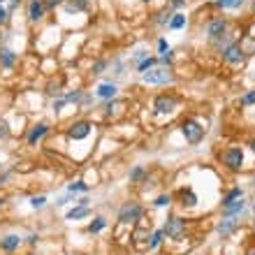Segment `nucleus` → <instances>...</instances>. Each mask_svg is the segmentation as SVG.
<instances>
[{
  "label": "nucleus",
  "mask_w": 255,
  "mask_h": 255,
  "mask_svg": "<svg viewBox=\"0 0 255 255\" xmlns=\"http://www.w3.org/2000/svg\"><path fill=\"white\" fill-rule=\"evenodd\" d=\"M84 93H86V91H79V88H74V91H67V93H63V98H65L67 100V105H79L81 102V98H84Z\"/></svg>",
  "instance_id": "obj_32"
},
{
  "label": "nucleus",
  "mask_w": 255,
  "mask_h": 255,
  "mask_svg": "<svg viewBox=\"0 0 255 255\" xmlns=\"http://www.w3.org/2000/svg\"><path fill=\"white\" fill-rule=\"evenodd\" d=\"M249 255H255V251H253V253H249Z\"/></svg>",
  "instance_id": "obj_51"
},
{
  "label": "nucleus",
  "mask_w": 255,
  "mask_h": 255,
  "mask_svg": "<svg viewBox=\"0 0 255 255\" xmlns=\"http://www.w3.org/2000/svg\"><path fill=\"white\" fill-rule=\"evenodd\" d=\"M5 2H7V0H0V5H5Z\"/></svg>",
  "instance_id": "obj_50"
},
{
  "label": "nucleus",
  "mask_w": 255,
  "mask_h": 255,
  "mask_svg": "<svg viewBox=\"0 0 255 255\" xmlns=\"http://www.w3.org/2000/svg\"><path fill=\"white\" fill-rule=\"evenodd\" d=\"M141 218H144V207H141L139 202L128 200V202H123V207L119 209V223H123V225L139 223Z\"/></svg>",
  "instance_id": "obj_4"
},
{
  "label": "nucleus",
  "mask_w": 255,
  "mask_h": 255,
  "mask_svg": "<svg viewBox=\"0 0 255 255\" xmlns=\"http://www.w3.org/2000/svg\"><path fill=\"white\" fill-rule=\"evenodd\" d=\"M181 134H183V139L188 141L190 146H197V144H202L204 137H207V128L202 126L197 119L188 116V119H183L181 121Z\"/></svg>",
  "instance_id": "obj_3"
},
{
  "label": "nucleus",
  "mask_w": 255,
  "mask_h": 255,
  "mask_svg": "<svg viewBox=\"0 0 255 255\" xmlns=\"http://www.w3.org/2000/svg\"><path fill=\"white\" fill-rule=\"evenodd\" d=\"M88 216H91L88 207H72L65 214V221H81V218H88Z\"/></svg>",
  "instance_id": "obj_26"
},
{
  "label": "nucleus",
  "mask_w": 255,
  "mask_h": 255,
  "mask_svg": "<svg viewBox=\"0 0 255 255\" xmlns=\"http://www.w3.org/2000/svg\"><path fill=\"white\" fill-rule=\"evenodd\" d=\"M19 7H21V0H7V12H9V16H12Z\"/></svg>",
  "instance_id": "obj_44"
},
{
  "label": "nucleus",
  "mask_w": 255,
  "mask_h": 255,
  "mask_svg": "<svg viewBox=\"0 0 255 255\" xmlns=\"http://www.w3.org/2000/svg\"><path fill=\"white\" fill-rule=\"evenodd\" d=\"M88 190H91V186H88L84 179H77V181H72V183H67V193H72V195H88Z\"/></svg>",
  "instance_id": "obj_22"
},
{
  "label": "nucleus",
  "mask_w": 255,
  "mask_h": 255,
  "mask_svg": "<svg viewBox=\"0 0 255 255\" xmlns=\"http://www.w3.org/2000/svg\"><path fill=\"white\" fill-rule=\"evenodd\" d=\"M91 7V0H65L63 2V9L67 14H79V12H86Z\"/></svg>",
  "instance_id": "obj_17"
},
{
  "label": "nucleus",
  "mask_w": 255,
  "mask_h": 255,
  "mask_svg": "<svg viewBox=\"0 0 255 255\" xmlns=\"http://www.w3.org/2000/svg\"><path fill=\"white\" fill-rule=\"evenodd\" d=\"M155 65H158V56H148V58H144L141 63H137V65H134V72L144 74V72H148V70H153Z\"/></svg>",
  "instance_id": "obj_27"
},
{
  "label": "nucleus",
  "mask_w": 255,
  "mask_h": 255,
  "mask_svg": "<svg viewBox=\"0 0 255 255\" xmlns=\"http://www.w3.org/2000/svg\"><path fill=\"white\" fill-rule=\"evenodd\" d=\"M221 58H223V63L230 67L244 65V61H246V49L242 47V42H235V44H230L228 49H223Z\"/></svg>",
  "instance_id": "obj_9"
},
{
  "label": "nucleus",
  "mask_w": 255,
  "mask_h": 255,
  "mask_svg": "<svg viewBox=\"0 0 255 255\" xmlns=\"http://www.w3.org/2000/svg\"><path fill=\"white\" fill-rule=\"evenodd\" d=\"M197 193H195L193 188H183L181 193H179V204H181L183 209H193V207H197Z\"/></svg>",
  "instance_id": "obj_18"
},
{
  "label": "nucleus",
  "mask_w": 255,
  "mask_h": 255,
  "mask_svg": "<svg viewBox=\"0 0 255 255\" xmlns=\"http://www.w3.org/2000/svg\"><path fill=\"white\" fill-rule=\"evenodd\" d=\"M44 16H47L44 2H42V0H30V2H28V21H30V23H40Z\"/></svg>",
  "instance_id": "obj_14"
},
{
  "label": "nucleus",
  "mask_w": 255,
  "mask_h": 255,
  "mask_svg": "<svg viewBox=\"0 0 255 255\" xmlns=\"http://www.w3.org/2000/svg\"><path fill=\"white\" fill-rule=\"evenodd\" d=\"M179 109V98L174 93H160L153 98V114L169 116Z\"/></svg>",
  "instance_id": "obj_5"
},
{
  "label": "nucleus",
  "mask_w": 255,
  "mask_h": 255,
  "mask_svg": "<svg viewBox=\"0 0 255 255\" xmlns=\"http://www.w3.org/2000/svg\"><path fill=\"white\" fill-rule=\"evenodd\" d=\"M0 169H2V162H0Z\"/></svg>",
  "instance_id": "obj_52"
},
{
  "label": "nucleus",
  "mask_w": 255,
  "mask_h": 255,
  "mask_svg": "<svg viewBox=\"0 0 255 255\" xmlns=\"http://www.w3.org/2000/svg\"><path fill=\"white\" fill-rule=\"evenodd\" d=\"M88 204H91L88 195H81V197H77V202H74V207H88Z\"/></svg>",
  "instance_id": "obj_46"
},
{
  "label": "nucleus",
  "mask_w": 255,
  "mask_h": 255,
  "mask_svg": "<svg viewBox=\"0 0 255 255\" xmlns=\"http://www.w3.org/2000/svg\"><path fill=\"white\" fill-rule=\"evenodd\" d=\"M230 30V21L225 19V16H211V19L207 21V26H204V35H207L209 44L214 40H218L221 35H225Z\"/></svg>",
  "instance_id": "obj_7"
},
{
  "label": "nucleus",
  "mask_w": 255,
  "mask_h": 255,
  "mask_svg": "<svg viewBox=\"0 0 255 255\" xmlns=\"http://www.w3.org/2000/svg\"><path fill=\"white\" fill-rule=\"evenodd\" d=\"M105 228H107V218H105V216H95L93 221L88 223L86 232H88V235H100Z\"/></svg>",
  "instance_id": "obj_24"
},
{
  "label": "nucleus",
  "mask_w": 255,
  "mask_h": 255,
  "mask_svg": "<svg viewBox=\"0 0 255 255\" xmlns=\"http://www.w3.org/2000/svg\"><path fill=\"white\" fill-rule=\"evenodd\" d=\"M93 95L98 98V100H102V102L116 100V98H119V84H116V81H112V79L100 81V84L95 86Z\"/></svg>",
  "instance_id": "obj_10"
},
{
  "label": "nucleus",
  "mask_w": 255,
  "mask_h": 255,
  "mask_svg": "<svg viewBox=\"0 0 255 255\" xmlns=\"http://www.w3.org/2000/svg\"><path fill=\"white\" fill-rule=\"evenodd\" d=\"M42 2H44V9H47V12H56V7H63L65 0H42Z\"/></svg>",
  "instance_id": "obj_39"
},
{
  "label": "nucleus",
  "mask_w": 255,
  "mask_h": 255,
  "mask_svg": "<svg viewBox=\"0 0 255 255\" xmlns=\"http://www.w3.org/2000/svg\"><path fill=\"white\" fill-rule=\"evenodd\" d=\"M249 146H251V151H253V153H255V139H251V144H249Z\"/></svg>",
  "instance_id": "obj_48"
},
{
  "label": "nucleus",
  "mask_w": 255,
  "mask_h": 255,
  "mask_svg": "<svg viewBox=\"0 0 255 255\" xmlns=\"http://www.w3.org/2000/svg\"><path fill=\"white\" fill-rule=\"evenodd\" d=\"M188 26V16L183 12H174L172 14V19H169V30H181V28Z\"/></svg>",
  "instance_id": "obj_23"
},
{
  "label": "nucleus",
  "mask_w": 255,
  "mask_h": 255,
  "mask_svg": "<svg viewBox=\"0 0 255 255\" xmlns=\"http://www.w3.org/2000/svg\"><path fill=\"white\" fill-rule=\"evenodd\" d=\"M218 160H221V165L225 169H230V172H242L244 162H246V151H244V146H228L221 151Z\"/></svg>",
  "instance_id": "obj_1"
},
{
  "label": "nucleus",
  "mask_w": 255,
  "mask_h": 255,
  "mask_svg": "<svg viewBox=\"0 0 255 255\" xmlns=\"http://www.w3.org/2000/svg\"><path fill=\"white\" fill-rule=\"evenodd\" d=\"M109 70V58H95L93 65H91V74L93 77H100V74H105Z\"/></svg>",
  "instance_id": "obj_28"
},
{
  "label": "nucleus",
  "mask_w": 255,
  "mask_h": 255,
  "mask_svg": "<svg viewBox=\"0 0 255 255\" xmlns=\"http://www.w3.org/2000/svg\"><path fill=\"white\" fill-rule=\"evenodd\" d=\"M16 58L19 56L14 54L9 47H0V67H5V70H12L16 65Z\"/></svg>",
  "instance_id": "obj_19"
},
{
  "label": "nucleus",
  "mask_w": 255,
  "mask_h": 255,
  "mask_svg": "<svg viewBox=\"0 0 255 255\" xmlns=\"http://www.w3.org/2000/svg\"><path fill=\"white\" fill-rule=\"evenodd\" d=\"M165 242V232L162 230H153V235H151V242H148V251H158Z\"/></svg>",
  "instance_id": "obj_31"
},
{
  "label": "nucleus",
  "mask_w": 255,
  "mask_h": 255,
  "mask_svg": "<svg viewBox=\"0 0 255 255\" xmlns=\"http://www.w3.org/2000/svg\"><path fill=\"white\" fill-rule=\"evenodd\" d=\"M148 56H151V54H148V49H144V47H141V49H134V51H132V63L137 65V63H141L144 58H148Z\"/></svg>",
  "instance_id": "obj_37"
},
{
  "label": "nucleus",
  "mask_w": 255,
  "mask_h": 255,
  "mask_svg": "<svg viewBox=\"0 0 255 255\" xmlns=\"http://www.w3.org/2000/svg\"><path fill=\"white\" fill-rule=\"evenodd\" d=\"M23 244V237L19 235H5L0 239V249L5 251V253H14V251H19V246Z\"/></svg>",
  "instance_id": "obj_15"
},
{
  "label": "nucleus",
  "mask_w": 255,
  "mask_h": 255,
  "mask_svg": "<svg viewBox=\"0 0 255 255\" xmlns=\"http://www.w3.org/2000/svg\"><path fill=\"white\" fill-rule=\"evenodd\" d=\"M12 21V16H9V12H7L5 5H0V26H7Z\"/></svg>",
  "instance_id": "obj_40"
},
{
  "label": "nucleus",
  "mask_w": 255,
  "mask_h": 255,
  "mask_svg": "<svg viewBox=\"0 0 255 255\" xmlns=\"http://www.w3.org/2000/svg\"><path fill=\"white\" fill-rule=\"evenodd\" d=\"M246 5V0H216L218 9H242Z\"/></svg>",
  "instance_id": "obj_29"
},
{
  "label": "nucleus",
  "mask_w": 255,
  "mask_h": 255,
  "mask_svg": "<svg viewBox=\"0 0 255 255\" xmlns=\"http://www.w3.org/2000/svg\"><path fill=\"white\" fill-rule=\"evenodd\" d=\"M65 107H67V100L63 98V95H61V98H54V102H51V109H54L56 114H61Z\"/></svg>",
  "instance_id": "obj_38"
},
{
  "label": "nucleus",
  "mask_w": 255,
  "mask_h": 255,
  "mask_svg": "<svg viewBox=\"0 0 255 255\" xmlns=\"http://www.w3.org/2000/svg\"><path fill=\"white\" fill-rule=\"evenodd\" d=\"M23 242H26L28 246H37V242H40V235H35V232H33V235H28Z\"/></svg>",
  "instance_id": "obj_45"
},
{
  "label": "nucleus",
  "mask_w": 255,
  "mask_h": 255,
  "mask_svg": "<svg viewBox=\"0 0 255 255\" xmlns=\"http://www.w3.org/2000/svg\"><path fill=\"white\" fill-rule=\"evenodd\" d=\"M12 137V128L7 123V119H0V141H7Z\"/></svg>",
  "instance_id": "obj_36"
},
{
  "label": "nucleus",
  "mask_w": 255,
  "mask_h": 255,
  "mask_svg": "<svg viewBox=\"0 0 255 255\" xmlns=\"http://www.w3.org/2000/svg\"><path fill=\"white\" fill-rule=\"evenodd\" d=\"M160 230L165 232L167 239L179 242V239L183 237V232H186V218H181V216H176V214H169L167 221H165V225H162Z\"/></svg>",
  "instance_id": "obj_6"
},
{
  "label": "nucleus",
  "mask_w": 255,
  "mask_h": 255,
  "mask_svg": "<svg viewBox=\"0 0 255 255\" xmlns=\"http://www.w3.org/2000/svg\"><path fill=\"white\" fill-rule=\"evenodd\" d=\"M172 14H174V9H169V7H165V9L155 14V16H153L151 21H153V23H155L158 28H167V26H169V19H172Z\"/></svg>",
  "instance_id": "obj_25"
},
{
  "label": "nucleus",
  "mask_w": 255,
  "mask_h": 255,
  "mask_svg": "<svg viewBox=\"0 0 255 255\" xmlns=\"http://www.w3.org/2000/svg\"><path fill=\"white\" fill-rule=\"evenodd\" d=\"M95 102V95L93 93H84V98H81V102H79V107H91Z\"/></svg>",
  "instance_id": "obj_42"
},
{
  "label": "nucleus",
  "mask_w": 255,
  "mask_h": 255,
  "mask_svg": "<svg viewBox=\"0 0 255 255\" xmlns=\"http://www.w3.org/2000/svg\"><path fill=\"white\" fill-rule=\"evenodd\" d=\"M155 49H158V56L165 54V51L169 49V42L165 40V37H158V42H155Z\"/></svg>",
  "instance_id": "obj_41"
},
{
  "label": "nucleus",
  "mask_w": 255,
  "mask_h": 255,
  "mask_svg": "<svg viewBox=\"0 0 255 255\" xmlns=\"http://www.w3.org/2000/svg\"><path fill=\"white\" fill-rule=\"evenodd\" d=\"M186 2H188V0H167L169 9H174V12H179L181 7H186Z\"/></svg>",
  "instance_id": "obj_43"
},
{
  "label": "nucleus",
  "mask_w": 255,
  "mask_h": 255,
  "mask_svg": "<svg viewBox=\"0 0 255 255\" xmlns=\"http://www.w3.org/2000/svg\"><path fill=\"white\" fill-rule=\"evenodd\" d=\"M35 255H37V253H35Z\"/></svg>",
  "instance_id": "obj_54"
},
{
  "label": "nucleus",
  "mask_w": 255,
  "mask_h": 255,
  "mask_svg": "<svg viewBox=\"0 0 255 255\" xmlns=\"http://www.w3.org/2000/svg\"><path fill=\"white\" fill-rule=\"evenodd\" d=\"M30 207L35 209V211H42V209L47 207V202H49V197L47 195H33V197H30Z\"/></svg>",
  "instance_id": "obj_33"
},
{
  "label": "nucleus",
  "mask_w": 255,
  "mask_h": 255,
  "mask_svg": "<svg viewBox=\"0 0 255 255\" xmlns=\"http://www.w3.org/2000/svg\"><path fill=\"white\" fill-rule=\"evenodd\" d=\"M169 204H172V195L169 193H162V195H158V197L153 200L155 209H165V207H169Z\"/></svg>",
  "instance_id": "obj_34"
},
{
  "label": "nucleus",
  "mask_w": 255,
  "mask_h": 255,
  "mask_svg": "<svg viewBox=\"0 0 255 255\" xmlns=\"http://www.w3.org/2000/svg\"><path fill=\"white\" fill-rule=\"evenodd\" d=\"M251 105H255V88L246 91V93L239 98V107H251Z\"/></svg>",
  "instance_id": "obj_35"
},
{
  "label": "nucleus",
  "mask_w": 255,
  "mask_h": 255,
  "mask_svg": "<svg viewBox=\"0 0 255 255\" xmlns=\"http://www.w3.org/2000/svg\"><path fill=\"white\" fill-rule=\"evenodd\" d=\"M49 130H51V126H49L47 121L35 123V126L28 130V134H26V144L28 146H37V144H40V141L49 134Z\"/></svg>",
  "instance_id": "obj_11"
},
{
  "label": "nucleus",
  "mask_w": 255,
  "mask_h": 255,
  "mask_svg": "<svg viewBox=\"0 0 255 255\" xmlns=\"http://www.w3.org/2000/svg\"><path fill=\"white\" fill-rule=\"evenodd\" d=\"M139 77L146 86H172L176 81L172 67H162V65H155L153 70H148V72L139 74Z\"/></svg>",
  "instance_id": "obj_2"
},
{
  "label": "nucleus",
  "mask_w": 255,
  "mask_h": 255,
  "mask_svg": "<svg viewBox=\"0 0 255 255\" xmlns=\"http://www.w3.org/2000/svg\"><path fill=\"white\" fill-rule=\"evenodd\" d=\"M242 197H246V193H244V188L242 186H235V188H230L228 193L223 195V207H228V204H232V202H237V200H242Z\"/></svg>",
  "instance_id": "obj_21"
},
{
  "label": "nucleus",
  "mask_w": 255,
  "mask_h": 255,
  "mask_svg": "<svg viewBox=\"0 0 255 255\" xmlns=\"http://www.w3.org/2000/svg\"><path fill=\"white\" fill-rule=\"evenodd\" d=\"M109 67H112L114 77H123V74H126V63H123L121 56H114V58L109 61Z\"/></svg>",
  "instance_id": "obj_30"
},
{
  "label": "nucleus",
  "mask_w": 255,
  "mask_h": 255,
  "mask_svg": "<svg viewBox=\"0 0 255 255\" xmlns=\"http://www.w3.org/2000/svg\"><path fill=\"white\" fill-rule=\"evenodd\" d=\"M7 181H9V172H2V174H0V186H5Z\"/></svg>",
  "instance_id": "obj_47"
},
{
  "label": "nucleus",
  "mask_w": 255,
  "mask_h": 255,
  "mask_svg": "<svg viewBox=\"0 0 255 255\" xmlns=\"http://www.w3.org/2000/svg\"><path fill=\"white\" fill-rule=\"evenodd\" d=\"M235 42H237V33H230V30H228V33H225V35H221L218 40H214V42H211V47H214L216 51L221 54L223 49H228L230 44H235Z\"/></svg>",
  "instance_id": "obj_20"
},
{
  "label": "nucleus",
  "mask_w": 255,
  "mask_h": 255,
  "mask_svg": "<svg viewBox=\"0 0 255 255\" xmlns=\"http://www.w3.org/2000/svg\"><path fill=\"white\" fill-rule=\"evenodd\" d=\"M221 211H223V218H242V214L249 211V200L242 197V200L232 202L228 207H221Z\"/></svg>",
  "instance_id": "obj_12"
},
{
  "label": "nucleus",
  "mask_w": 255,
  "mask_h": 255,
  "mask_svg": "<svg viewBox=\"0 0 255 255\" xmlns=\"http://www.w3.org/2000/svg\"><path fill=\"white\" fill-rule=\"evenodd\" d=\"M93 123L88 121V119H79V121H72L70 126H67L65 134H67V139H72V141H81V139H86L88 134L93 132Z\"/></svg>",
  "instance_id": "obj_8"
},
{
  "label": "nucleus",
  "mask_w": 255,
  "mask_h": 255,
  "mask_svg": "<svg viewBox=\"0 0 255 255\" xmlns=\"http://www.w3.org/2000/svg\"><path fill=\"white\" fill-rule=\"evenodd\" d=\"M253 211H255V204H253Z\"/></svg>",
  "instance_id": "obj_53"
},
{
  "label": "nucleus",
  "mask_w": 255,
  "mask_h": 255,
  "mask_svg": "<svg viewBox=\"0 0 255 255\" xmlns=\"http://www.w3.org/2000/svg\"><path fill=\"white\" fill-rule=\"evenodd\" d=\"M146 179H148V172H146V167H144V165H134V167L128 172V181L134 183V186L146 183Z\"/></svg>",
  "instance_id": "obj_16"
},
{
  "label": "nucleus",
  "mask_w": 255,
  "mask_h": 255,
  "mask_svg": "<svg viewBox=\"0 0 255 255\" xmlns=\"http://www.w3.org/2000/svg\"><path fill=\"white\" fill-rule=\"evenodd\" d=\"M237 228H239V218H221L216 225V235L221 239H230L237 232Z\"/></svg>",
  "instance_id": "obj_13"
},
{
  "label": "nucleus",
  "mask_w": 255,
  "mask_h": 255,
  "mask_svg": "<svg viewBox=\"0 0 255 255\" xmlns=\"http://www.w3.org/2000/svg\"><path fill=\"white\" fill-rule=\"evenodd\" d=\"M2 204H5V197H0V207H2Z\"/></svg>",
  "instance_id": "obj_49"
}]
</instances>
